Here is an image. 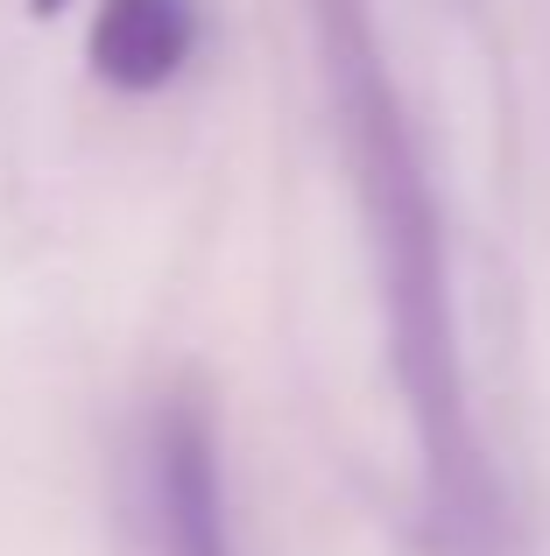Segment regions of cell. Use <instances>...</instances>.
<instances>
[{"label": "cell", "instance_id": "1", "mask_svg": "<svg viewBox=\"0 0 550 556\" xmlns=\"http://www.w3.org/2000/svg\"><path fill=\"white\" fill-rule=\"evenodd\" d=\"M325 22H332V71H339V99H346V135H353L374 247H382L396 367H402L416 437H424L430 493H438L445 521L459 535H473L487 521V486H480V458H473V430H466V394H459L452 296H445V247H438V218H430V190H424V169H416L410 127L396 113V92L382 78L374 36L360 22V0H332Z\"/></svg>", "mask_w": 550, "mask_h": 556}, {"label": "cell", "instance_id": "2", "mask_svg": "<svg viewBox=\"0 0 550 556\" xmlns=\"http://www.w3.org/2000/svg\"><path fill=\"white\" fill-rule=\"evenodd\" d=\"M141 507L155 556H234L220 444L198 402H163L141 444Z\"/></svg>", "mask_w": 550, "mask_h": 556}, {"label": "cell", "instance_id": "3", "mask_svg": "<svg viewBox=\"0 0 550 556\" xmlns=\"http://www.w3.org/2000/svg\"><path fill=\"white\" fill-rule=\"evenodd\" d=\"M85 56L113 92H163L198 56V0H99Z\"/></svg>", "mask_w": 550, "mask_h": 556}, {"label": "cell", "instance_id": "4", "mask_svg": "<svg viewBox=\"0 0 550 556\" xmlns=\"http://www.w3.org/2000/svg\"><path fill=\"white\" fill-rule=\"evenodd\" d=\"M57 8H64V0H36V14H57Z\"/></svg>", "mask_w": 550, "mask_h": 556}]
</instances>
